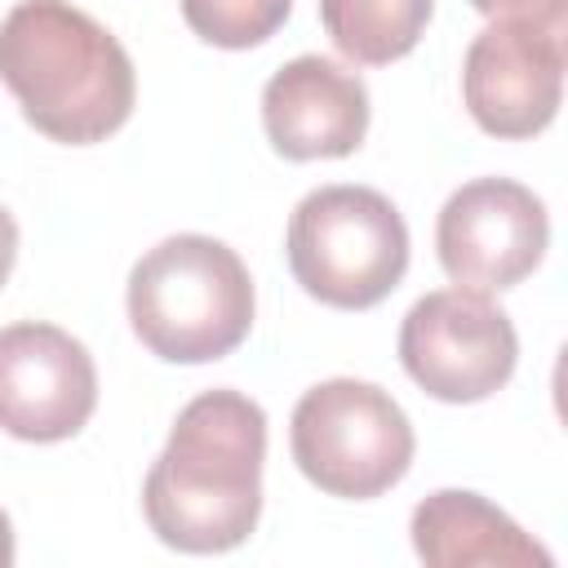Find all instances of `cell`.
<instances>
[{
  "instance_id": "obj_1",
  "label": "cell",
  "mask_w": 568,
  "mask_h": 568,
  "mask_svg": "<svg viewBox=\"0 0 568 568\" xmlns=\"http://www.w3.org/2000/svg\"><path fill=\"white\" fill-rule=\"evenodd\" d=\"M266 413L222 386L195 395L142 484L151 532L186 555H222L248 541L262 515Z\"/></svg>"
},
{
  "instance_id": "obj_2",
  "label": "cell",
  "mask_w": 568,
  "mask_h": 568,
  "mask_svg": "<svg viewBox=\"0 0 568 568\" xmlns=\"http://www.w3.org/2000/svg\"><path fill=\"white\" fill-rule=\"evenodd\" d=\"M0 80L27 124L67 146L111 138L138 98L124 44L71 0H18L4 13Z\"/></svg>"
},
{
  "instance_id": "obj_3",
  "label": "cell",
  "mask_w": 568,
  "mask_h": 568,
  "mask_svg": "<svg viewBox=\"0 0 568 568\" xmlns=\"http://www.w3.org/2000/svg\"><path fill=\"white\" fill-rule=\"evenodd\" d=\"M124 306L151 355L169 364H209L248 337L257 297L231 244L186 231L133 262Z\"/></svg>"
},
{
  "instance_id": "obj_4",
  "label": "cell",
  "mask_w": 568,
  "mask_h": 568,
  "mask_svg": "<svg viewBox=\"0 0 568 568\" xmlns=\"http://www.w3.org/2000/svg\"><path fill=\"white\" fill-rule=\"evenodd\" d=\"M293 280L324 306L368 311L408 271V226L373 186H320L297 200L284 235Z\"/></svg>"
},
{
  "instance_id": "obj_5",
  "label": "cell",
  "mask_w": 568,
  "mask_h": 568,
  "mask_svg": "<svg viewBox=\"0 0 568 568\" xmlns=\"http://www.w3.org/2000/svg\"><path fill=\"white\" fill-rule=\"evenodd\" d=\"M288 448L297 470L320 493L368 501L408 475L417 439L408 413L382 386L328 377L297 399Z\"/></svg>"
},
{
  "instance_id": "obj_6",
  "label": "cell",
  "mask_w": 568,
  "mask_h": 568,
  "mask_svg": "<svg viewBox=\"0 0 568 568\" xmlns=\"http://www.w3.org/2000/svg\"><path fill=\"white\" fill-rule=\"evenodd\" d=\"M519 359L510 315L479 288H435L417 297L399 324L404 373L444 404H479L497 395Z\"/></svg>"
},
{
  "instance_id": "obj_7",
  "label": "cell",
  "mask_w": 568,
  "mask_h": 568,
  "mask_svg": "<svg viewBox=\"0 0 568 568\" xmlns=\"http://www.w3.org/2000/svg\"><path fill=\"white\" fill-rule=\"evenodd\" d=\"M550 240L546 204L510 178H475L457 186L435 222L439 266L453 284L497 293L537 271Z\"/></svg>"
},
{
  "instance_id": "obj_8",
  "label": "cell",
  "mask_w": 568,
  "mask_h": 568,
  "mask_svg": "<svg viewBox=\"0 0 568 568\" xmlns=\"http://www.w3.org/2000/svg\"><path fill=\"white\" fill-rule=\"evenodd\" d=\"M98 408V368L80 337L22 320L0 328V430L27 444H58L84 430Z\"/></svg>"
},
{
  "instance_id": "obj_9",
  "label": "cell",
  "mask_w": 568,
  "mask_h": 568,
  "mask_svg": "<svg viewBox=\"0 0 568 568\" xmlns=\"http://www.w3.org/2000/svg\"><path fill=\"white\" fill-rule=\"evenodd\" d=\"M462 98L493 138L541 133L564 98V31L519 18L484 27L462 62Z\"/></svg>"
},
{
  "instance_id": "obj_10",
  "label": "cell",
  "mask_w": 568,
  "mask_h": 568,
  "mask_svg": "<svg viewBox=\"0 0 568 568\" xmlns=\"http://www.w3.org/2000/svg\"><path fill=\"white\" fill-rule=\"evenodd\" d=\"M262 129L284 160H342L368 133V89L342 62L302 53L266 80Z\"/></svg>"
},
{
  "instance_id": "obj_11",
  "label": "cell",
  "mask_w": 568,
  "mask_h": 568,
  "mask_svg": "<svg viewBox=\"0 0 568 568\" xmlns=\"http://www.w3.org/2000/svg\"><path fill=\"white\" fill-rule=\"evenodd\" d=\"M413 550L430 568H550V550L532 541L506 510L466 488H439L413 510Z\"/></svg>"
},
{
  "instance_id": "obj_12",
  "label": "cell",
  "mask_w": 568,
  "mask_h": 568,
  "mask_svg": "<svg viewBox=\"0 0 568 568\" xmlns=\"http://www.w3.org/2000/svg\"><path fill=\"white\" fill-rule=\"evenodd\" d=\"M435 0H320L333 49L359 67H386L417 49Z\"/></svg>"
},
{
  "instance_id": "obj_13",
  "label": "cell",
  "mask_w": 568,
  "mask_h": 568,
  "mask_svg": "<svg viewBox=\"0 0 568 568\" xmlns=\"http://www.w3.org/2000/svg\"><path fill=\"white\" fill-rule=\"evenodd\" d=\"M288 9L293 0H182L186 27L217 49H253L271 40Z\"/></svg>"
},
{
  "instance_id": "obj_14",
  "label": "cell",
  "mask_w": 568,
  "mask_h": 568,
  "mask_svg": "<svg viewBox=\"0 0 568 568\" xmlns=\"http://www.w3.org/2000/svg\"><path fill=\"white\" fill-rule=\"evenodd\" d=\"M470 9H479V13L493 18V22H501V18H519V22H537V27H555V31H564L568 0H470Z\"/></svg>"
},
{
  "instance_id": "obj_15",
  "label": "cell",
  "mask_w": 568,
  "mask_h": 568,
  "mask_svg": "<svg viewBox=\"0 0 568 568\" xmlns=\"http://www.w3.org/2000/svg\"><path fill=\"white\" fill-rule=\"evenodd\" d=\"M13 262H18V222H13V213L0 204V288H4Z\"/></svg>"
},
{
  "instance_id": "obj_16",
  "label": "cell",
  "mask_w": 568,
  "mask_h": 568,
  "mask_svg": "<svg viewBox=\"0 0 568 568\" xmlns=\"http://www.w3.org/2000/svg\"><path fill=\"white\" fill-rule=\"evenodd\" d=\"M9 564H13V524L0 510V568H9Z\"/></svg>"
}]
</instances>
